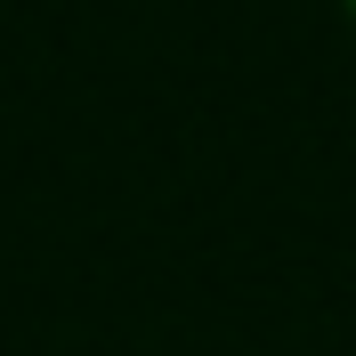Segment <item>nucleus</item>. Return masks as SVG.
Instances as JSON below:
<instances>
[{
  "label": "nucleus",
  "mask_w": 356,
  "mask_h": 356,
  "mask_svg": "<svg viewBox=\"0 0 356 356\" xmlns=\"http://www.w3.org/2000/svg\"><path fill=\"white\" fill-rule=\"evenodd\" d=\"M348 17H356V0H348Z\"/></svg>",
  "instance_id": "obj_1"
}]
</instances>
